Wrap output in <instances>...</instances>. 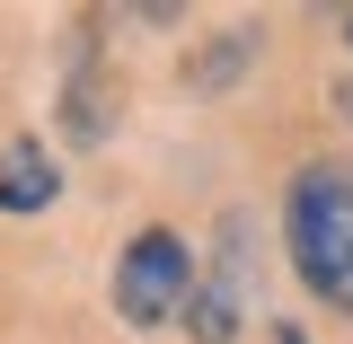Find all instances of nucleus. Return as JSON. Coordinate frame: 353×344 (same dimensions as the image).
Segmentation results:
<instances>
[{"mask_svg": "<svg viewBox=\"0 0 353 344\" xmlns=\"http://www.w3.org/2000/svg\"><path fill=\"white\" fill-rule=\"evenodd\" d=\"M194 301V247L176 239V230H141L115 265V309H124V327H168L185 318Z\"/></svg>", "mask_w": 353, "mask_h": 344, "instance_id": "f03ea898", "label": "nucleus"}, {"mask_svg": "<svg viewBox=\"0 0 353 344\" xmlns=\"http://www.w3.org/2000/svg\"><path fill=\"white\" fill-rule=\"evenodd\" d=\"M345 44H353V9H345Z\"/></svg>", "mask_w": 353, "mask_h": 344, "instance_id": "20e7f679", "label": "nucleus"}, {"mask_svg": "<svg viewBox=\"0 0 353 344\" xmlns=\"http://www.w3.org/2000/svg\"><path fill=\"white\" fill-rule=\"evenodd\" d=\"M283 230H292V265L318 301L353 309V159H309L292 176V203H283Z\"/></svg>", "mask_w": 353, "mask_h": 344, "instance_id": "f257e3e1", "label": "nucleus"}, {"mask_svg": "<svg viewBox=\"0 0 353 344\" xmlns=\"http://www.w3.org/2000/svg\"><path fill=\"white\" fill-rule=\"evenodd\" d=\"M53 185H62V176H53V150H44L36 132H18V141L0 150V212H44Z\"/></svg>", "mask_w": 353, "mask_h": 344, "instance_id": "7ed1b4c3", "label": "nucleus"}]
</instances>
